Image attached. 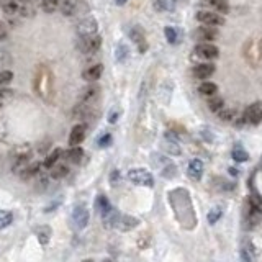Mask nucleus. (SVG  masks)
Wrapping results in <instances>:
<instances>
[{
    "label": "nucleus",
    "mask_w": 262,
    "mask_h": 262,
    "mask_svg": "<svg viewBox=\"0 0 262 262\" xmlns=\"http://www.w3.org/2000/svg\"><path fill=\"white\" fill-rule=\"evenodd\" d=\"M33 90L45 102H51L54 97V76H52L51 69L45 64H40L36 67L33 77Z\"/></svg>",
    "instance_id": "f257e3e1"
},
{
    "label": "nucleus",
    "mask_w": 262,
    "mask_h": 262,
    "mask_svg": "<svg viewBox=\"0 0 262 262\" xmlns=\"http://www.w3.org/2000/svg\"><path fill=\"white\" fill-rule=\"evenodd\" d=\"M243 56L248 64L258 67L262 62V38H251L243 48Z\"/></svg>",
    "instance_id": "f03ea898"
},
{
    "label": "nucleus",
    "mask_w": 262,
    "mask_h": 262,
    "mask_svg": "<svg viewBox=\"0 0 262 262\" xmlns=\"http://www.w3.org/2000/svg\"><path fill=\"white\" fill-rule=\"evenodd\" d=\"M31 148L28 144H23V146H17L12 151V169L13 172L20 174V170L25 167L26 164L31 162Z\"/></svg>",
    "instance_id": "7ed1b4c3"
},
{
    "label": "nucleus",
    "mask_w": 262,
    "mask_h": 262,
    "mask_svg": "<svg viewBox=\"0 0 262 262\" xmlns=\"http://www.w3.org/2000/svg\"><path fill=\"white\" fill-rule=\"evenodd\" d=\"M89 5L87 0H61L59 10L64 17H76V15H84L87 12Z\"/></svg>",
    "instance_id": "20e7f679"
},
{
    "label": "nucleus",
    "mask_w": 262,
    "mask_h": 262,
    "mask_svg": "<svg viewBox=\"0 0 262 262\" xmlns=\"http://www.w3.org/2000/svg\"><path fill=\"white\" fill-rule=\"evenodd\" d=\"M128 179L133 184L141 185V187H154V177L151 172H148L146 169H131L128 172Z\"/></svg>",
    "instance_id": "39448f33"
},
{
    "label": "nucleus",
    "mask_w": 262,
    "mask_h": 262,
    "mask_svg": "<svg viewBox=\"0 0 262 262\" xmlns=\"http://www.w3.org/2000/svg\"><path fill=\"white\" fill-rule=\"evenodd\" d=\"M79 50H81L84 54H95L100 46H102V38L99 35H92V36H84V38H79L77 43Z\"/></svg>",
    "instance_id": "423d86ee"
},
{
    "label": "nucleus",
    "mask_w": 262,
    "mask_h": 262,
    "mask_svg": "<svg viewBox=\"0 0 262 262\" xmlns=\"http://www.w3.org/2000/svg\"><path fill=\"white\" fill-rule=\"evenodd\" d=\"M197 20H199L203 26H213V28L224 23V18L221 15L216 12H211V10H200V12L197 13Z\"/></svg>",
    "instance_id": "0eeeda50"
},
{
    "label": "nucleus",
    "mask_w": 262,
    "mask_h": 262,
    "mask_svg": "<svg viewBox=\"0 0 262 262\" xmlns=\"http://www.w3.org/2000/svg\"><path fill=\"white\" fill-rule=\"evenodd\" d=\"M97 30H99V23H97V20H95L94 17H84L77 23V35H79V38L97 35Z\"/></svg>",
    "instance_id": "6e6552de"
},
{
    "label": "nucleus",
    "mask_w": 262,
    "mask_h": 262,
    "mask_svg": "<svg viewBox=\"0 0 262 262\" xmlns=\"http://www.w3.org/2000/svg\"><path fill=\"white\" fill-rule=\"evenodd\" d=\"M243 121L249 123V125H259L262 121V102H256L244 110Z\"/></svg>",
    "instance_id": "1a4fd4ad"
},
{
    "label": "nucleus",
    "mask_w": 262,
    "mask_h": 262,
    "mask_svg": "<svg viewBox=\"0 0 262 262\" xmlns=\"http://www.w3.org/2000/svg\"><path fill=\"white\" fill-rule=\"evenodd\" d=\"M195 54L202 59H216L220 56V50L211 43H200L195 46Z\"/></svg>",
    "instance_id": "9d476101"
},
{
    "label": "nucleus",
    "mask_w": 262,
    "mask_h": 262,
    "mask_svg": "<svg viewBox=\"0 0 262 262\" xmlns=\"http://www.w3.org/2000/svg\"><path fill=\"white\" fill-rule=\"evenodd\" d=\"M130 38L138 46V51L140 52L148 51V41H146V36H144V31L141 26H133L130 31Z\"/></svg>",
    "instance_id": "9b49d317"
},
{
    "label": "nucleus",
    "mask_w": 262,
    "mask_h": 262,
    "mask_svg": "<svg viewBox=\"0 0 262 262\" xmlns=\"http://www.w3.org/2000/svg\"><path fill=\"white\" fill-rule=\"evenodd\" d=\"M89 218H90L89 211H87V208H85L84 205H77L72 210V221H74V224H76L79 229H82V228L87 226Z\"/></svg>",
    "instance_id": "f8f14e48"
},
{
    "label": "nucleus",
    "mask_w": 262,
    "mask_h": 262,
    "mask_svg": "<svg viewBox=\"0 0 262 262\" xmlns=\"http://www.w3.org/2000/svg\"><path fill=\"white\" fill-rule=\"evenodd\" d=\"M195 38L202 41V43H211L218 38V31L213 28V26H200L195 31Z\"/></svg>",
    "instance_id": "ddd939ff"
},
{
    "label": "nucleus",
    "mask_w": 262,
    "mask_h": 262,
    "mask_svg": "<svg viewBox=\"0 0 262 262\" xmlns=\"http://www.w3.org/2000/svg\"><path fill=\"white\" fill-rule=\"evenodd\" d=\"M215 64L211 62H203L199 64V66L194 67V76L197 79H200V81H207V79H210L213 74H215Z\"/></svg>",
    "instance_id": "4468645a"
},
{
    "label": "nucleus",
    "mask_w": 262,
    "mask_h": 262,
    "mask_svg": "<svg viewBox=\"0 0 262 262\" xmlns=\"http://www.w3.org/2000/svg\"><path fill=\"white\" fill-rule=\"evenodd\" d=\"M85 133H87V128L82 123H79L71 130V135H69V144L71 146H79L84 140H85Z\"/></svg>",
    "instance_id": "2eb2a0df"
},
{
    "label": "nucleus",
    "mask_w": 262,
    "mask_h": 262,
    "mask_svg": "<svg viewBox=\"0 0 262 262\" xmlns=\"http://www.w3.org/2000/svg\"><path fill=\"white\" fill-rule=\"evenodd\" d=\"M0 8L7 17H20V3L17 0H0Z\"/></svg>",
    "instance_id": "dca6fc26"
},
{
    "label": "nucleus",
    "mask_w": 262,
    "mask_h": 262,
    "mask_svg": "<svg viewBox=\"0 0 262 262\" xmlns=\"http://www.w3.org/2000/svg\"><path fill=\"white\" fill-rule=\"evenodd\" d=\"M203 162L200 161V159H192V161L189 162V167H187V174H189L190 179L194 180H200L202 175H203Z\"/></svg>",
    "instance_id": "f3484780"
},
{
    "label": "nucleus",
    "mask_w": 262,
    "mask_h": 262,
    "mask_svg": "<svg viewBox=\"0 0 262 262\" xmlns=\"http://www.w3.org/2000/svg\"><path fill=\"white\" fill-rule=\"evenodd\" d=\"M120 218H121L120 211L116 210V208H113V207H111L108 211H105L104 215H102V220H104V224L106 228H116Z\"/></svg>",
    "instance_id": "a211bd4d"
},
{
    "label": "nucleus",
    "mask_w": 262,
    "mask_h": 262,
    "mask_svg": "<svg viewBox=\"0 0 262 262\" xmlns=\"http://www.w3.org/2000/svg\"><path fill=\"white\" fill-rule=\"evenodd\" d=\"M102 74H104V66L102 64H94V66L87 67L82 74V77L85 79L87 82H95L99 81L102 77Z\"/></svg>",
    "instance_id": "6ab92c4d"
},
{
    "label": "nucleus",
    "mask_w": 262,
    "mask_h": 262,
    "mask_svg": "<svg viewBox=\"0 0 262 262\" xmlns=\"http://www.w3.org/2000/svg\"><path fill=\"white\" fill-rule=\"evenodd\" d=\"M138 224H140V220L135 216H130V215H125L120 218L118 224H116V228L120 229V231H131L133 228H136Z\"/></svg>",
    "instance_id": "aec40b11"
},
{
    "label": "nucleus",
    "mask_w": 262,
    "mask_h": 262,
    "mask_svg": "<svg viewBox=\"0 0 262 262\" xmlns=\"http://www.w3.org/2000/svg\"><path fill=\"white\" fill-rule=\"evenodd\" d=\"M38 172H40V162H28L23 169L20 170L18 175L21 179H31V177H35Z\"/></svg>",
    "instance_id": "412c9836"
},
{
    "label": "nucleus",
    "mask_w": 262,
    "mask_h": 262,
    "mask_svg": "<svg viewBox=\"0 0 262 262\" xmlns=\"http://www.w3.org/2000/svg\"><path fill=\"white\" fill-rule=\"evenodd\" d=\"M203 3L208 5V7H211V8H215L216 10V13H228V3H226V0H203Z\"/></svg>",
    "instance_id": "4be33fe9"
},
{
    "label": "nucleus",
    "mask_w": 262,
    "mask_h": 262,
    "mask_svg": "<svg viewBox=\"0 0 262 262\" xmlns=\"http://www.w3.org/2000/svg\"><path fill=\"white\" fill-rule=\"evenodd\" d=\"M208 108H210V111H213V113H218L223 106H224V100L220 97V95H211V97H208V102H207Z\"/></svg>",
    "instance_id": "5701e85b"
},
{
    "label": "nucleus",
    "mask_w": 262,
    "mask_h": 262,
    "mask_svg": "<svg viewBox=\"0 0 262 262\" xmlns=\"http://www.w3.org/2000/svg\"><path fill=\"white\" fill-rule=\"evenodd\" d=\"M66 157L69 162H74V164H79L84 159V151L79 146H72L69 151L66 153Z\"/></svg>",
    "instance_id": "b1692460"
},
{
    "label": "nucleus",
    "mask_w": 262,
    "mask_h": 262,
    "mask_svg": "<svg viewBox=\"0 0 262 262\" xmlns=\"http://www.w3.org/2000/svg\"><path fill=\"white\" fill-rule=\"evenodd\" d=\"M100 94L99 87H95V85H90L82 92L81 95V102H85V104H92V102L97 99V95Z\"/></svg>",
    "instance_id": "393cba45"
},
{
    "label": "nucleus",
    "mask_w": 262,
    "mask_h": 262,
    "mask_svg": "<svg viewBox=\"0 0 262 262\" xmlns=\"http://www.w3.org/2000/svg\"><path fill=\"white\" fill-rule=\"evenodd\" d=\"M67 174H69V167L66 164H56V165H52L51 167V179L59 180V179L66 177Z\"/></svg>",
    "instance_id": "a878e982"
},
{
    "label": "nucleus",
    "mask_w": 262,
    "mask_h": 262,
    "mask_svg": "<svg viewBox=\"0 0 262 262\" xmlns=\"http://www.w3.org/2000/svg\"><path fill=\"white\" fill-rule=\"evenodd\" d=\"M199 92H200V95L208 99L218 92V87H216V84H213V82H202L199 87Z\"/></svg>",
    "instance_id": "bb28decb"
},
{
    "label": "nucleus",
    "mask_w": 262,
    "mask_h": 262,
    "mask_svg": "<svg viewBox=\"0 0 262 262\" xmlns=\"http://www.w3.org/2000/svg\"><path fill=\"white\" fill-rule=\"evenodd\" d=\"M174 8V0H154V10L156 12H172Z\"/></svg>",
    "instance_id": "cd10ccee"
},
{
    "label": "nucleus",
    "mask_w": 262,
    "mask_h": 262,
    "mask_svg": "<svg viewBox=\"0 0 262 262\" xmlns=\"http://www.w3.org/2000/svg\"><path fill=\"white\" fill-rule=\"evenodd\" d=\"M61 154H62L61 149H54V151H51V153L46 156V159H45V162H43V165H45L46 169H51L52 165L57 164V161H59V157H61Z\"/></svg>",
    "instance_id": "c85d7f7f"
},
{
    "label": "nucleus",
    "mask_w": 262,
    "mask_h": 262,
    "mask_svg": "<svg viewBox=\"0 0 262 262\" xmlns=\"http://www.w3.org/2000/svg\"><path fill=\"white\" fill-rule=\"evenodd\" d=\"M36 236H38L40 243H41L43 246H46L48 243H50V239H51V228L46 226V224H43V226H38Z\"/></svg>",
    "instance_id": "c756f323"
},
{
    "label": "nucleus",
    "mask_w": 262,
    "mask_h": 262,
    "mask_svg": "<svg viewBox=\"0 0 262 262\" xmlns=\"http://www.w3.org/2000/svg\"><path fill=\"white\" fill-rule=\"evenodd\" d=\"M41 8L45 13H54L56 10H59V2L61 0H40Z\"/></svg>",
    "instance_id": "7c9ffc66"
},
{
    "label": "nucleus",
    "mask_w": 262,
    "mask_h": 262,
    "mask_svg": "<svg viewBox=\"0 0 262 262\" xmlns=\"http://www.w3.org/2000/svg\"><path fill=\"white\" fill-rule=\"evenodd\" d=\"M164 36L167 43L170 45H177V40H179V31L177 28H174V26H165L164 28Z\"/></svg>",
    "instance_id": "2f4dec72"
},
{
    "label": "nucleus",
    "mask_w": 262,
    "mask_h": 262,
    "mask_svg": "<svg viewBox=\"0 0 262 262\" xmlns=\"http://www.w3.org/2000/svg\"><path fill=\"white\" fill-rule=\"evenodd\" d=\"M15 97V92L10 89H0V110L3 108L5 105L10 104Z\"/></svg>",
    "instance_id": "473e14b6"
},
{
    "label": "nucleus",
    "mask_w": 262,
    "mask_h": 262,
    "mask_svg": "<svg viewBox=\"0 0 262 262\" xmlns=\"http://www.w3.org/2000/svg\"><path fill=\"white\" fill-rule=\"evenodd\" d=\"M13 221V213L7 210H0V229H5Z\"/></svg>",
    "instance_id": "72a5a7b5"
},
{
    "label": "nucleus",
    "mask_w": 262,
    "mask_h": 262,
    "mask_svg": "<svg viewBox=\"0 0 262 262\" xmlns=\"http://www.w3.org/2000/svg\"><path fill=\"white\" fill-rule=\"evenodd\" d=\"M221 216H223V208L221 207H213L211 210L208 211V223L215 224Z\"/></svg>",
    "instance_id": "f704fd0d"
},
{
    "label": "nucleus",
    "mask_w": 262,
    "mask_h": 262,
    "mask_svg": "<svg viewBox=\"0 0 262 262\" xmlns=\"http://www.w3.org/2000/svg\"><path fill=\"white\" fill-rule=\"evenodd\" d=\"M218 116L223 120V121H233L234 118H236V110L234 108H223L218 111Z\"/></svg>",
    "instance_id": "c9c22d12"
},
{
    "label": "nucleus",
    "mask_w": 262,
    "mask_h": 262,
    "mask_svg": "<svg viewBox=\"0 0 262 262\" xmlns=\"http://www.w3.org/2000/svg\"><path fill=\"white\" fill-rule=\"evenodd\" d=\"M97 208H99V211H100V215H104L105 211H108L111 205H110V202L108 199H106L105 195H100L99 199H97Z\"/></svg>",
    "instance_id": "e433bc0d"
},
{
    "label": "nucleus",
    "mask_w": 262,
    "mask_h": 262,
    "mask_svg": "<svg viewBox=\"0 0 262 262\" xmlns=\"http://www.w3.org/2000/svg\"><path fill=\"white\" fill-rule=\"evenodd\" d=\"M231 157H233L236 162H246V161L249 159L248 153H246L244 149H241V148H236V149H234V151L231 153Z\"/></svg>",
    "instance_id": "4c0bfd02"
},
{
    "label": "nucleus",
    "mask_w": 262,
    "mask_h": 262,
    "mask_svg": "<svg viewBox=\"0 0 262 262\" xmlns=\"http://www.w3.org/2000/svg\"><path fill=\"white\" fill-rule=\"evenodd\" d=\"M13 79V72L10 69H5V71H0V85H5L8 82H12Z\"/></svg>",
    "instance_id": "58836bf2"
},
{
    "label": "nucleus",
    "mask_w": 262,
    "mask_h": 262,
    "mask_svg": "<svg viewBox=\"0 0 262 262\" xmlns=\"http://www.w3.org/2000/svg\"><path fill=\"white\" fill-rule=\"evenodd\" d=\"M116 56H118V61L123 62L128 56H130V51H128V48L125 45H120L118 50H116Z\"/></svg>",
    "instance_id": "ea45409f"
},
{
    "label": "nucleus",
    "mask_w": 262,
    "mask_h": 262,
    "mask_svg": "<svg viewBox=\"0 0 262 262\" xmlns=\"http://www.w3.org/2000/svg\"><path fill=\"white\" fill-rule=\"evenodd\" d=\"M165 151L174 154V156H179L180 154V148L175 143H165Z\"/></svg>",
    "instance_id": "a19ab883"
},
{
    "label": "nucleus",
    "mask_w": 262,
    "mask_h": 262,
    "mask_svg": "<svg viewBox=\"0 0 262 262\" xmlns=\"http://www.w3.org/2000/svg\"><path fill=\"white\" fill-rule=\"evenodd\" d=\"M7 36H8V28H7V25L0 20V41H5L7 40Z\"/></svg>",
    "instance_id": "79ce46f5"
},
{
    "label": "nucleus",
    "mask_w": 262,
    "mask_h": 262,
    "mask_svg": "<svg viewBox=\"0 0 262 262\" xmlns=\"http://www.w3.org/2000/svg\"><path fill=\"white\" fill-rule=\"evenodd\" d=\"M110 143H111V136L108 135V133H106V135H104V136H102L100 140H99V146H100V148H105V146H108Z\"/></svg>",
    "instance_id": "37998d69"
},
{
    "label": "nucleus",
    "mask_w": 262,
    "mask_h": 262,
    "mask_svg": "<svg viewBox=\"0 0 262 262\" xmlns=\"http://www.w3.org/2000/svg\"><path fill=\"white\" fill-rule=\"evenodd\" d=\"M118 116H120L118 111H115V113H113V111H110V115H108V121H110V123H115L116 120H118Z\"/></svg>",
    "instance_id": "c03bdc74"
},
{
    "label": "nucleus",
    "mask_w": 262,
    "mask_h": 262,
    "mask_svg": "<svg viewBox=\"0 0 262 262\" xmlns=\"http://www.w3.org/2000/svg\"><path fill=\"white\" fill-rule=\"evenodd\" d=\"M128 2V0H115V3L116 5H120V7H121V5H125Z\"/></svg>",
    "instance_id": "a18cd8bd"
},
{
    "label": "nucleus",
    "mask_w": 262,
    "mask_h": 262,
    "mask_svg": "<svg viewBox=\"0 0 262 262\" xmlns=\"http://www.w3.org/2000/svg\"><path fill=\"white\" fill-rule=\"evenodd\" d=\"M17 2H18V3H31L33 0H17Z\"/></svg>",
    "instance_id": "49530a36"
},
{
    "label": "nucleus",
    "mask_w": 262,
    "mask_h": 262,
    "mask_svg": "<svg viewBox=\"0 0 262 262\" xmlns=\"http://www.w3.org/2000/svg\"><path fill=\"white\" fill-rule=\"evenodd\" d=\"M104 262H113V261H110V259H106V261H104Z\"/></svg>",
    "instance_id": "de8ad7c7"
},
{
    "label": "nucleus",
    "mask_w": 262,
    "mask_h": 262,
    "mask_svg": "<svg viewBox=\"0 0 262 262\" xmlns=\"http://www.w3.org/2000/svg\"><path fill=\"white\" fill-rule=\"evenodd\" d=\"M82 262H94V261H90V259H89V261H82Z\"/></svg>",
    "instance_id": "09e8293b"
},
{
    "label": "nucleus",
    "mask_w": 262,
    "mask_h": 262,
    "mask_svg": "<svg viewBox=\"0 0 262 262\" xmlns=\"http://www.w3.org/2000/svg\"><path fill=\"white\" fill-rule=\"evenodd\" d=\"M177 2H182V0H177Z\"/></svg>",
    "instance_id": "8fccbe9b"
}]
</instances>
